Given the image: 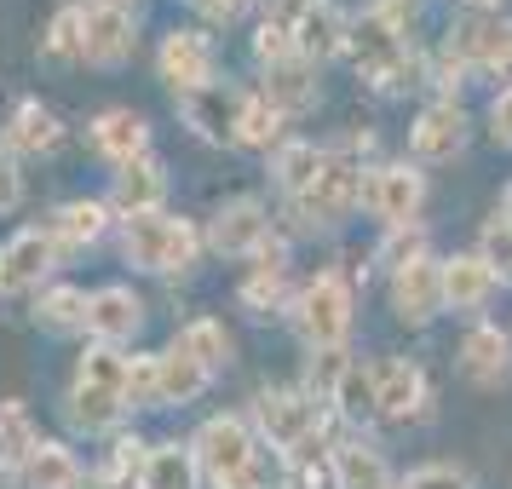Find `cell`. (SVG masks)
<instances>
[{
  "label": "cell",
  "mask_w": 512,
  "mask_h": 489,
  "mask_svg": "<svg viewBox=\"0 0 512 489\" xmlns=\"http://www.w3.org/2000/svg\"><path fill=\"white\" fill-rule=\"evenodd\" d=\"M202 254V236L190 219H173V213H144V219H127L121 231V259L133 271H156V277H179L190 271Z\"/></svg>",
  "instance_id": "6da1fadb"
},
{
  "label": "cell",
  "mask_w": 512,
  "mask_h": 489,
  "mask_svg": "<svg viewBox=\"0 0 512 489\" xmlns=\"http://www.w3.org/2000/svg\"><path fill=\"white\" fill-rule=\"evenodd\" d=\"M294 328L311 351H334L351 334V288L334 271H323L317 282H305L300 305H294Z\"/></svg>",
  "instance_id": "7a4b0ae2"
},
{
  "label": "cell",
  "mask_w": 512,
  "mask_h": 489,
  "mask_svg": "<svg viewBox=\"0 0 512 489\" xmlns=\"http://www.w3.org/2000/svg\"><path fill=\"white\" fill-rule=\"evenodd\" d=\"M254 420H259V438H271V449L282 455H300L305 443L317 438V397L311 392H288V386H265L254 397Z\"/></svg>",
  "instance_id": "3957f363"
},
{
  "label": "cell",
  "mask_w": 512,
  "mask_h": 489,
  "mask_svg": "<svg viewBox=\"0 0 512 489\" xmlns=\"http://www.w3.org/2000/svg\"><path fill=\"white\" fill-rule=\"evenodd\" d=\"M351 52H357V70L369 75L380 93H397L403 81H409V47H403V29L392 18H363V24L351 29Z\"/></svg>",
  "instance_id": "277c9868"
},
{
  "label": "cell",
  "mask_w": 512,
  "mask_h": 489,
  "mask_svg": "<svg viewBox=\"0 0 512 489\" xmlns=\"http://www.w3.org/2000/svg\"><path fill=\"white\" fill-rule=\"evenodd\" d=\"M190 449H196V461H202V472L213 484H225V478H236V472H248L259 461V438L248 432V420L236 415H213Z\"/></svg>",
  "instance_id": "5b68a950"
},
{
  "label": "cell",
  "mask_w": 512,
  "mask_h": 489,
  "mask_svg": "<svg viewBox=\"0 0 512 489\" xmlns=\"http://www.w3.org/2000/svg\"><path fill=\"white\" fill-rule=\"evenodd\" d=\"M213 254L225 259H248V254H265V242H271V213H265V202L259 196H236V202H225V208L213 213Z\"/></svg>",
  "instance_id": "8992f818"
},
{
  "label": "cell",
  "mask_w": 512,
  "mask_h": 489,
  "mask_svg": "<svg viewBox=\"0 0 512 489\" xmlns=\"http://www.w3.org/2000/svg\"><path fill=\"white\" fill-rule=\"evenodd\" d=\"M156 70L173 93H196V87H213V41L202 29H167L162 52H156Z\"/></svg>",
  "instance_id": "52a82bcc"
},
{
  "label": "cell",
  "mask_w": 512,
  "mask_h": 489,
  "mask_svg": "<svg viewBox=\"0 0 512 489\" xmlns=\"http://www.w3.org/2000/svg\"><path fill=\"white\" fill-rule=\"evenodd\" d=\"M242 110H248V98L236 93V87H225V81H213V87H196V93H179V116H185L208 144H236Z\"/></svg>",
  "instance_id": "ba28073f"
},
{
  "label": "cell",
  "mask_w": 512,
  "mask_h": 489,
  "mask_svg": "<svg viewBox=\"0 0 512 489\" xmlns=\"http://www.w3.org/2000/svg\"><path fill=\"white\" fill-rule=\"evenodd\" d=\"M357 202H363V173L351 162H328L323 173H317V185L305 190L294 208H300L311 225H346L351 213H357Z\"/></svg>",
  "instance_id": "9c48e42d"
},
{
  "label": "cell",
  "mask_w": 512,
  "mask_h": 489,
  "mask_svg": "<svg viewBox=\"0 0 512 489\" xmlns=\"http://www.w3.org/2000/svg\"><path fill=\"white\" fill-rule=\"evenodd\" d=\"M58 242H52L47 225H24V231L12 236L0 259H6V294H29V288H41V282L58 271Z\"/></svg>",
  "instance_id": "30bf717a"
},
{
  "label": "cell",
  "mask_w": 512,
  "mask_h": 489,
  "mask_svg": "<svg viewBox=\"0 0 512 489\" xmlns=\"http://www.w3.org/2000/svg\"><path fill=\"white\" fill-rule=\"evenodd\" d=\"M133 47H139V29H133V12L127 6H87V64H98V70H121L127 58H133Z\"/></svg>",
  "instance_id": "8fae6325"
},
{
  "label": "cell",
  "mask_w": 512,
  "mask_h": 489,
  "mask_svg": "<svg viewBox=\"0 0 512 489\" xmlns=\"http://www.w3.org/2000/svg\"><path fill=\"white\" fill-rule=\"evenodd\" d=\"M449 58L478 70H512V24L507 18H466L449 29Z\"/></svg>",
  "instance_id": "7c38bea8"
},
{
  "label": "cell",
  "mask_w": 512,
  "mask_h": 489,
  "mask_svg": "<svg viewBox=\"0 0 512 489\" xmlns=\"http://www.w3.org/2000/svg\"><path fill=\"white\" fill-rule=\"evenodd\" d=\"M392 311L403 317V323H432L443 311V265L438 259L420 254L415 265H403V271H392Z\"/></svg>",
  "instance_id": "4fadbf2b"
},
{
  "label": "cell",
  "mask_w": 512,
  "mask_h": 489,
  "mask_svg": "<svg viewBox=\"0 0 512 489\" xmlns=\"http://www.w3.org/2000/svg\"><path fill=\"white\" fill-rule=\"evenodd\" d=\"M144 328V300L133 294V288H121V282H110V288H98L93 294V311H87V334H93L98 346H127V340H139Z\"/></svg>",
  "instance_id": "5bb4252c"
},
{
  "label": "cell",
  "mask_w": 512,
  "mask_h": 489,
  "mask_svg": "<svg viewBox=\"0 0 512 489\" xmlns=\"http://www.w3.org/2000/svg\"><path fill=\"white\" fill-rule=\"evenodd\" d=\"M162 196H167V167L156 156H139V162L116 167L110 179V208L121 219H144V213H162Z\"/></svg>",
  "instance_id": "9a60e30c"
},
{
  "label": "cell",
  "mask_w": 512,
  "mask_h": 489,
  "mask_svg": "<svg viewBox=\"0 0 512 489\" xmlns=\"http://www.w3.org/2000/svg\"><path fill=\"white\" fill-rule=\"evenodd\" d=\"M420 196H426V179H420L409 162L380 167V173L369 179V208L380 213L392 231H397V225H409V219L420 213Z\"/></svg>",
  "instance_id": "2e32d148"
},
{
  "label": "cell",
  "mask_w": 512,
  "mask_h": 489,
  "mask_svg": "<svg viewBox=\"0 0 512 489\" xmlns=\"http://www.w3.org/2000/svg\"><path fill=\"white\" fill-rule=\"evenodd\" d=\"M110 202H98V196H75V202H64V208H52L47 231L52 242L70 254V248H93V242H104L110 236Z\"/></svg>",
  "instance_id": "e0dca14e"
},
{
  "label": "cell",
  "mask_w": 512,
  "mask_h": 489,
  "mask_svg": "<svg viewBox=\"0 0 512 489\" xmlns=\"http://www.w3.org/2000/svg\"><path fill=\"white\" fill-rule=\"evenodd\" d=\"M6 150L12 156H52L58 144H64V121L52 116L41 98H24L18 110H12V121H6Z\"/></svg>",
  "instance_id": "ac0fdd59"
},
{
  "label": "cell",
  "mask_w": 512,
  "mask_h": 489,
  "mask_svg": "<svg viewBox=\"0 0 512 489\" xmlns=\"http://www.w3.org/2000/svg\"><path fill=\"white\" fill-rule=\"evenodd\" d=\"M93 150L104 156V162H139V156H150V127H144L139 110H104V116L93 121Z\"/></svg>",
  "instance_id": "d6986e66"
},
{
  "label": "cell",
  "mask_w": 512,
  "mask_h": 489,
  "mask_svg": "<svg viewBox=\"0 0 512 489\" xmlns=\"http://www.w3.org/2000/svg\"><path fill=\"white\" fill-rule=\"evenodd\" d=\"M495 294V271L484 254H455L443 259V311H484Z\"/></svg>",
  "instance_id": "ffe728a7"
},
{
  "label": "cell",
  "mask_w": 512,
  "mask_h": 489,
  "mask_svg": "<svg viewBox=\"0 0 512 489\" xmlns=\"http://www.w3.org/2000/svg\"><path fill=\"white\" fill-rule=\"evenodd\" d=\"M461 369L478 380V386H507L512 380V340H507V328H472L466 334V346H461Z\"/></svg>",
  "instance_id": "44dd1931"
},
{
  "label": "cell",
  "mask_w": 512,
  "mask_h": 489,
  "mask_svg": "<svg viewBox=\"0 0 512 489\" xmlns=\"http://www.w3.org/2000/svg\"><path fill=\"white\" fill-rule=\"evenodd\" d=\"M426 403V374L415 363H380L374 369V415L409 420Z\"/></svg>",
  "instance_id": "7402d4cb"
},
{
  "label": "cell",
  "mask_w": 512,
  "mask_h": 489,
  "mask_svg": "<svg viewBox=\"0 0 512 489\" xmlns=\"http://www.w3.org/2000/svg\"><path fill=\"white\" fill-rule=\"evenodd\" d=\"M466 150V116L455 104H432L415 121V156L420 162H455Z\"/></svg>",
  "instance_id": "603a6c76"
},
{
  "label": "cell",
  "mask_w": 512,
  "mask_h": 489,
  "mask_svg": "<svg viewBox=\"0 0 512 489\" xmlns=\"http://www.w3.org/2000/svg\"><path fill=\"white\" fill-rule=\"evenodd\" d=\"M64 415H70L75 432H87V438H104V432H116V426H121V415H127V397L98 392V386H81V380H75L70 397H64Z\"/></svg>",
  "instance_id": "cb8c5ba5"
},
{
  "label": "cell",
  "mask_w": 512,
  "mask_h": 489,
  "mask_svg": "<svg viewBox=\"0 0 512 489\" xmlns=\"http://www.w3.org/2000/svg\"><path fill=\"white\" fill-rule=\"evenodd\" d=\"M208 380H213V374L202 369L190 351H179V346H167L162 357H156V397H162V409H167V403H179V409L196 403V397L208 392Z\"/></svg>",
  "instance_id": "d4e9b609"
},
{
  "label": "cell",
  "mask_w": 512,
  "mask_h": 489,
  "mask_svg": "<svg viewBox=\"0 0 512 489\" xmlns=\"http://www.w3.org/2000/svg\"><path fill=\"white\" fill-rule=\"evenodd\" d=\"M265 104L282 110V116H305L317 104V81H311V64L305 58H282L265 70Z\"/></svg>",
  "instance_id": "484cf974"
},
{
  "label": "cell",
  "mask_w": 512,
  "mask_h": 489,
  "mask_svg": "<svg viewBox=\"0 0 512 489\" xmlns=\"http://www.w3.org/2000/svg\"><path fill=\"white\" fill-rule=\"evenodd\" d=\"M328 461H334V489H392V466L369 443H334Z\"/></svg>",
  "instance_id": "4316f807"
},
{
  "label": "cell",
  "mask_w": 512,
  "mask_h": 489,
  "mask_svg": "<svg viewBox=\"0 0 512 489\" xmlns=\"http://www.w3.org/2000/svg\"><path fill=\"white\" fill-rule=\"evenodd\" d=\"M202 484V461L190 443H156L144 455V478L139 489H196Z\"/></svg>",
  "instance_id": "83f0119b"
},
{
  "label": "cell",
  "mask_w": 512,
  "mask_h": 489,
  "mask_svg": "<svg viewBox=\"0 0 512 489\" xmlns=\"http://www.w3.org/2000/svg\"><path fill=\"white\" fill-rule=\"evenodd\" d=\"M351 41V29H346V18L328 6V0H317L311 12L300 18V29H294V52H300L305 64H317V58H334V52Z\"/></svg>",
  "instance_id": "f1b7e54d"
},
{
  "label": "cell",
  "mask_w": 512,
  "mask_h": 489,
  "mask_svg": "<svg viewBox=\"0 0 512 489\" xmlns=\"http://www.w3.org/2000/svg\"><path fill=\"white\" fill-rule=\"evenodd\" d=\"M41 426H35V415H29L18 397H6L0 403V472H24L29 455L41 449Z\"/></svg>",
  "instance_id": "f546056e"
},
{
  "label": "cell",
  "mask_w": 512,
  "mask_h": 489,
  "mask_svg": "<svg viewBox=\"0 0 512 489\" xmlns=\"http://www.w3.org/2000/svg\"><path fill=\"white\" fill-rule=\"evenodd\" d=\"M87 311H93V294L58 282V288H47V294L35 300V323L47 328V334H81V328H87Z\"/></svg>",
  "instance_id": "4dcf8cb0"
},
{
  "label": "cell",
  "mask_w": 512,
  "mask_h": 489,
  "mask_svg": "<svg viewBox=\"0 0 512 489\" xmlns=\"http://www.w3.org/2000/svg\"><path fill=\"white\" fill-rule=\"evenodd\" d=\"M18 478H24V489H81V461L64 443H41Z\"/></svg>",
  "instance_id": "1f68e13d"
},
{
  "label": "cell",
  "mask_w": 512,
  "mask_h": 489,
  "mask_svg": "<svg viewBox=\"0 0 512 489\" xmlns=\"http://www.w3.org/2000/svg\"><path fill=\"white\" fill-rule=\"evenodd\" d=\"M282 277H288V265H282V248H265L259 254V265L248 271V282H242V311H254V317H271L282 305Z\"/></svg>",
  "instance_id": "d6a6232c"
},
{
  "label": "cell",
  "mask_w": 512,
  "mask_h": 489,
  "mask_svg": "<svg viewBox=\"0 0 512 489\" xmlns=\"http://www.w3.org/2000/svg\"><path fill=\"white\" fill-rule=\"evenodd\" d=\"M173 346L190 351L208 374H219L225 363H231V334H225V323H213V317H190V323L179 328V340H173Z\"/></svg>",
  "instance_id": "836d02e7"
},
{
  "label": "cell",
  "mask_w": 512,
  "mask_h": 489,
  "mask_svg": "<svg viewBox=\"0 0 512 489\" xmlns=\"http://www.w3.org/2000/svg\"><path fill=\"white\" fill-rule=\"evenodd\" d=\"M75 380L81 386H98V392H116V397H127V380H133V357H121L116 346H87V357L75 363Z\"/></svg>",
  "instance_id": "e575fe53"
},
{
  "label": "cell",
  "mask_w": 512,
  "mask_h": 489,
  "mask_svg": "<svg viewBox=\"0 0 512 489\" xmlns=\"http://www.w3.org/2000/svg\"><path fill=\"white\" fill-rule=\"evenodd\" d=\"M323 167H328V156L317 150V144H282V150H277V167H271V173H277V185L288 190L294 202H300L305 190L317 185V173H323Z\"/></svg>",
  "instance_id": "d590c367"
},
{
  "label": "cell",
  "mask_w": 512,
  "mask_h": 489,
  "mask_svg": "<svg viewBox=\"0 0 512 489\" xmlns=\"http://www.w3.org/2000/svg\"><path fill=\"white\" fill-rule=\"evenodd\" d=\"M41 52H47L52 64L81 58V52H87V12H81V6H58V12H52V24H47Z\"/></svg>",
  "instance_id": "8d00e7d4"
},
{
  "label": "cell",
  "mask_w": 512,
  "mask_h": 489,
  "mask_svg": "<svg viewBox=\"0 0 512 489\" xmlns=\"http://www.w3.org/2000/svg\"><path fill=\"white\" fill-rule=\"evenodd\" d=\"M282 133V110H271L265 98H248V110H242V127H236V144H248V150H271Z\"/></svg>",
  "instance_id": "74e56055"
},
{
  "label": "cell",
  "mask_w": 512,
  "mask_h": 489,
  "mask_svg": "<svg viewBox=\"0 0 512 489\" xmlns=\"http://www.w3.org/2000/svg\"><path fill=\"white\" fill-rule=\"evenodd\" d=\"M346 374H351L346 346H334V351H311V369H305V392H311V397H334Z\"/></svg>",
  "instance_id": "f35d334b"
},
{
  "label": "cell",
  "mask_w": 512,
  "mask_h": 489,
  "mask_svg": "<svg viewBox=\"0 0 512 489\" xmlns=\"http://www.w3.org/2000/svg\"><path fill=\"white\" fill-rule=\"evenodd\" d=\"M484 265L512 282V219H501V213L484 225Z\"/></svg>",
  "instance_id": "ab89813d"
},
{
  "label": "cell",
  "mask_w": 512,
  "mask_h": 489,
  "mask_svg": "<svg viewBox=\"0 0 512 489\" xmlns=\"http://www.w3.org/2000/svg\"><path fill=\"white\" fill-rule=\"evenodd\" d=\"M334 403H340V409H346L351 420H363V415L374 409V374L351 363V374L340 380V392H334Z\"/></svg>",
  "instance_id": "60d3db41"
},
{
  "label": "cell",
  "mask_w": 512,
  "mask_h": 489,
  "mask_svg": "<svg viewBox=\"0 0 512 489\" xmlns=\"http://www.w3.org/2000/svg\"><path fill=\"white\" fill-rule=\"evenodd\" d=\"M420 248H426V236L409 231V225H397L392 236H386V248H380V265H392V271H403V265H415Z\"/></svg>",
  "instance_id": "b9f144b4"
},
{
  "label": "cell",
  "mask_w": 512,
  "mask_h": 489,
  "mask_svg": "<svg viewBox=\"0 0 512 489\" xmlns=\"http://www.w3.org/2000/svg\"><path fill=\"white\" fill-rule=\"evenodd\" d=\"M144 403V409H162L156 397V357H133V380H127V409Z\"/></svg>",
  "instance_id": "7bdbcfd3"
},
{
  "label": "cell",
  "mask_w": 512,
  "mask_h": 489,
  "mask_svg": "<svg viewBox=\"0 0 512 489\" xmlns=\"http://www.w3.org/2000/svg\"><path fill=\"white\" fill-rule=\"evenodd\" d=\"M403 489H472V478H466L461 466H420V472H409V484Z\"/></svg>",
  "instance_id": "ee69618b"
},
{
  "label": "cell",
  "mask_w": 512,
  "mask_h": 489,
  "mask_svg": "<svg viewBox=\"0 0 512 489\" xmlns=\"http://www.w3.org/2000/svg\"><path fill=\"white\" fill-rule=\"evenodd\" d=\"M24 202V173H18V156L0 144V213H12Z\"/></svg>",
  "instance_id": "f6af8a7d"
},
{
  "label": "cell",
  "mask_w": 512,
  "mask_h": 489,
  "mask_svg": "<svg viewBox=\"0 0 512 489\" xmlns=\"http://www.w3.org/2000/svg\"><path fill=\"white\" fill-rule=\"evenodd\" d=\"M489 133H495V144H512V87L489 104Z\"/></svg>",
  "instance_id": "bcb514c9"
},
{
  "label": "cell",
  "mask_w": 512,
  "mask_h": 489,
  "mask_svg": "<svg viewBox=\"0 0 512 489\" xmlns=\"http://www.w3.org/2000/svg\"><path fill=\"white\" fill-rule=\"evenodd\" d=\"M196 6H202L208 18H225V24H231V18H242V12H248L254 0H196Z\"/></svg>",
  "instance_id": "7dc6e473"
},
{
  "label": "cell",
  "mask_w": 512,
  "mask_h": 489,
  "mask_svg": "<svg viewBox=\"0 0 512 489\" xmlns=\"http://www.w3.org/2000/svg\"><path fill=\"white\" fill-rule=\"evenodd\" d=\"M501 219H512V190H507V196H501Z\"/></svg>",
  "instance_id": "c3c4849f"
},
{
  "label": "cell",
  "mask_w": 512,
  "mask_h": 489,
  "mask_svg": "<svg viewBox=\"0 0 512 489\" xmlns=\"http://www.w3.org/2000/svg\"><path fill=\"white\" fill-rule=\"evenodd\" d=\"M466 6H478V12H489V6H501V0H466Z\"/></svg>",
  "instance_id": "681fc988"
},
{
  "label": "cell",
  "mask_w": 512,
  "mask_h": 489,
  "mask_svg": "<svg viewBox=\"0 0 512 489\" xmlns=\"http://www.w3.org/2000/svg\"><path fill=\"white\" fill-rule=\"evenodd\" d=\"M0 294H6V259H0Z\"/></svg>",
  "instance_id": "f907efd6"
},
{
  "label": "cell",
  "mask_w": 512,
  "mask_h": 489,
  "mask_svg": "<svg viewBox=\"0 0 512 489\" xmlns=\"http://www.w3.org/2000/svg\"><path fill=\"white\" fill-rule=\"evenodd\" d=\"M98 6H127V0H98Z\"/></svg>",
  "instance_id": "816d5d0a"
},
{
  "label": "cell",
  "mask_w": 512,
  "mask_h": 489,
  "mask_svg": "<svg viewBox=\"0 0 512 489\" xmlns=\"http://www.w3.org/2000/svg\"><path fill=\"white\" fill-rule=\"evenodd\" d=\"M0 489H6V472H0Z\"/></svg>",
  "instance_id": "f5cc1de1"
}]
</instances>
